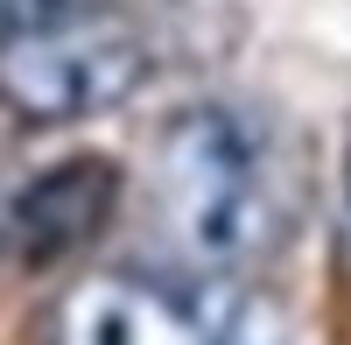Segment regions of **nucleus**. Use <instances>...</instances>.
Listing matches in <instances>:
<instances>
[{
    "mask_svg": "<svg viewBox=\"0 0 351 345\" xmlns=\"http://www.w3.org/2000/svg\"><path fill=\"white\" fill-rule=\"evenodd\" d=\"M302 177L253 106L204 99L169 113L148 148V219L197 275H239L295 233Z\"/></svg>",
    "mask_w": 351,
    "mask_h": 345,
    "instance_id": "nucleus-1",
    "label": "nucleus"
},
{
    "mask_svg": "<svg viewBox=\"0 0 351 345\" xmlns=\"http://www.w3.org/2000/svg\"><path fill=\"white\" fill-rule=\"evenodd\" d=\"M43 345H218V303L112 268L56 296Z\"/></svg>",
    "mask_w": 351,
    "mask_h": 345,
    "instance_id": "nucleus-3",
    "label": "nucleus"
},
{
    "mask_svg": "<svg viewBox=\"0 0 351 345\" xmlns=\"http://www.w3.org/2000/svg\"><path fill=\"white\" fill-rule=\"evenodd\" d=\"M337 247L351 261V127H344V169H337Z\"/></svg>",
    "mask_w": 351,
    "mask_h": 345,
    "instance_id": "nucleus-7",
    "label": "nucleus"
},
{
    "mask_svg": "<svg viewBox=\"0 0 351 345\" xmlns=\"http://www.w3.org/2000/svg\"><path fill=\"white\" fill-rule=\"evenodd\" d=\"M218 345H281V318L253 296H225L218 303Z\"/></svg>",
    "mask_w": 351,
    "mask_h": 345,
    "instance_id": "nucleus-5",
    "label": "nucleus"
},
{
    "mask_svg": "<svg viewBox=\"0 0 351 345\" xmlns=\"http://www.w3.org/2000/svg\"><path fill=\"white\" fill-rule=\"evenodd\" d=\"M84 8H99V0H0V43L28 36V28H49V21H71Z\"/></svg>",
    "mask_w": 351,
    "mask_h": 345,
    "instance_id": "nucleus-6",
    "label": "nucleus"
},
{
    "mask_svg": "<svg viewBox=\"0 0 351 345\" xmlns=\"http://www.w3.org/2000/svg\"><path fill=\"white\" fill-rule=\"evenodd\" d=\"M148 71H155V49L127 14L84 8L71 21L0 43V106L28 127H71L127 106L148 85Z\"/></svg>",
    "mask_w": 351,
    "mask_h": 345,
    "instance_id": "nucleus-2",
    "label": "nucleus"
},
{
    "mask_svg": "<svg viewBox=\"0 0 351 345\" xmlns=\"http://www.w3.org/2000/svg\"><path fill=\"white\" fill-rule=\"evenodd\" d=\"M112 197H120L112 162H99V155H71V162H56L49 177H36V183L14 197L8 240H14L21 261H56V254L84 247V240L106 225Z\"/></svg>",
    "mask_w": 351,
    "mask_h": 345,
    "instance_id": "nucleus-4",
    "label": "nucleus"
}]
</instances>
